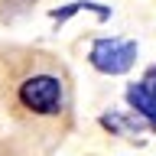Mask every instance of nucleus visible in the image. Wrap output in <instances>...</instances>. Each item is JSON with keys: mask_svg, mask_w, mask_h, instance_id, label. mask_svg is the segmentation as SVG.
<instances>
[{"mask_svg": "<svg viewBox=\"0 0 156 156\" xmlns=\"http://www.w3.org/2000/svg\"><path fill=\"white\" fill-rule=\"evenodd\" d=\"M136 62V42L130 39H98L91 46V65L104 75H127Z\"/></svg>", "mask_w": 156, "mask_h": 156, "instance_id": "nucleus-1", "label": "nucleus"}, {"mask_svg": "<svg viewBox=\"0 0 156 156\" xmlns=\"http://www.w3.org/2000/svg\"><path fill=\"white\" fill-rule=\"evenodd\" d=\"M20 101L33 111V114H55L62 107V81L55 75H33L20 85Z\"/></svg>", "mask_w": 156, "mask_h": 156, "instance_id": "nucleus-2", "label": "nucleus"}, {"mask_svg": "<svg viewBox=\"0 0 156 156\" xmlns=\"http://www.w3.org/2000/svg\"><path fill=\"white\" fill-rule=\"evenodd\" d=\"M127 101H130V107L140 114V120H143L150 130H156V91L153 88H146L143 81H136V85L127 88Z\"/></svg>", "mask_w": 156, "mask_h": 156, "instance_id": "nucleus-3", "label": "nucleus"}, {"mask_svg": "<svg viewBox=\"0 0 156 156\" xmlns=\"http://www.w3.org/2000/svg\"><path fill=\"white\" fill-rule=\"evenodd\" d=\"M81 10L94 13L98 20H107V16H111V10H107L104 3H94V0H78V3H68V7H58V10H52V20H55V23H65L68 16H75V13H81Z\"/></svg>", "mask_w": 156, "mask_h": 156, "instance_id": "nucleus-4", "label": "nucleus"}, {"mask_svg": "<svg viewBox=\"0 0 156 156\" xmlns=\"http://www.w3.org/2000/svg\"><path fill=\"white\" fill-rule=\"evenodd\" d=\"M101 127L114 130V133L130 136V133H140L146 124H143V120H133V117H127V114H104V117H101Z\"/></svg>", "mask_w": 156, "mask_h": 156, "instance_id": "nucleus-5", "label": "nucleus"}, {"mask_svg": "<svg viewBox=\"0 0 156 156\" xmlns=\"http://www.w3.org/2000/svg\"><path fill=\"white\" fill-rule=\"evenodd\" d=\"M33 3H36V0H3V7H0V16L7 20H16L20 13H29V10H33Z\"/></svg>", "mask_w": 156, "mask_h": 156, "instance_id": "nucleus-6", "label": "nucleus"}, {"mask_svg": "<svg viewBox=\"0 0 156 156\" xmlns=\"http://www.w3.org/2000/svg\"><path fill=\"white\" fill-rule=\"evenodd\" d=\"M143 85H146V88H153V91H156V65L150 68V72H146V78H143Z\"/></svg>", "mask_w": 156, "mask_h": 156, "instance_id": "nucleus-7", "label": "nucleus"}]
</instances>
